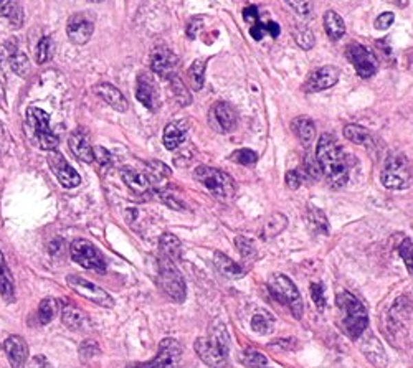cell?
Listing matches in <instances>:
<instances>
[{"label":"cell","instance_id":"1","mask_svg":"<svg viewBox=\"0 0 413 368\" xmlns=\"http://www.w3.org/2000/svg\"><path fill=\"white\" fill-rule=\"evenodd\" d=\"M316 159L319 169L331 187L339 189L346 185L349 180V162L336 139L329 134H322L317 142Z\"/></svg>","mask_w":413,"mask_h":368},{"label":"cell","instance_id":"2","mask_svg":"<svg viewBox=\"0 0 413 368\" xmlns=\"http://www.w3.org/2000/svg\"><path fill=\"white\" fill-rule=\"evenodd\" d=\"M228 350H230V335L227 327L220 319H215L210 324L207 337L195 341V352L202 362L208 367L225 368L228 365Z\"/></svg>","mask_w":413,"mask_h":368},{"label":"cell","instance_id":"3","mask_svg":"<svg viewBox=\"0 0 413 368\" xmlns=\"http://www.w3.org/2000/svg\"><path fill=\"white\" fill-rule=\"evenodd\" d=\"M25 133L43 150H56L60 139L50 129V116L40 108H28L25 114Z\"/></svg>","mask_w":413,"mask_h":368},{"label":"cell","instance_id":"4","mask_svg":"<svg viewBox=\"0 0 413 368\" xmlns=\"http://www.w3.org/2000/svg\"><path fill=\"white\" fill-rule=\"evenodd\" d=\"M337 306L341 309V312L344 314V330L353 341H357L361 335L367 330L369 325V316L367 310L361 304V301H357V297H354L353 294L342 291L337 294Z\"/></svg>","mask_w":413,"mask_h":368},{"label":"cell","instance_id":"5","mask_svg":"<svg viewBox=\"0 0 413 368\" xmlns=\"http://www.w3.org/2000/svg\"><path fill=\"white\" fill-rule=\"evenodd\" d=\"M380 180H382V185L388 190L407 189L412 182V170L407 157L399 152L388 155Z\"/></svg>","mask_w":413,"mask_h":368},{"label":"cell","instance_id":"6","mask_svg":"<svg viewBox=\"0 0 413 368\" xmlns=\"http://www.w3.org/2000/svg\"><path fill=\"white\" fill-rule=\"evenodd\" d=\"M194 179L219 198H232L235 195V182L228 174L208 165H199L194 170Z\"/></svg>","mask_w":413,"mask_h":368},{"label":"cell","instance_id":"7","mask_svg":"<svg viewBox=\"0 0 413 368\" xmlns=\"http://www.w3.org/2000/svg\"><path fill=\"white\" fill-rule=\"evenodd\" d=\"M159 286L170 299L175 302L186 301V281H183L181 271L177 269L174 261L167 260V257L159 256Z\"/></svg>","mask_w":413,"mask_h":368},{"label":"cell","instance_id":"8","mask_svg":"<svg viewBox=\"0 0 413 368\" xmlns=\"http://www.w3.org/2000/svg\"><path fill=\"white\" fill-rule=\"evenodd\" d=\"M268 289L278 302L288 306L294 316L301 317L302 301L300 291H298V288L288 276H284V274H271L268 279Z\"/></svg>","mask_w":413,"mask_h":368},{"label":"cell","instance_id":"9","mask_svg":"<svg viewBox=\"0 0 413 368\" xmlns=\"http://www.w3.org/2000/svg\"><path fill=\"white\" fill-rule=\"evenodd\" d=\"M69 255L71 260L75 261L85 269H91V271L104 273L106 271V261L103 255L98 251V248L88 240L76 238L69 246Z\"/></svg>","mask_w":413,"mask_h":368},{"label":"cell","instance_id":"10","mask_svg":"<svg viewBox=\"0 0 413 368\" xmlns=\"http://www.w3.org/2000/svg\"><path fill=\"white\" fill-rule=\"evenodd\" d=\"M182 357V345L175 338H164L157 355L150 362L131 363L126 368H175Z\"/></svg>","mask_w":413,"mask_h":368},{"label":"cell","instance_id":"11","mask_svg":"<svg viewBox=\"0 0 413 368\" xmlns=\"http://www.w3.org/2000/svg\"><path fill=\"white\" fill-rule=\"evenodd\" d=\"M67 283L76 294H80L85 299L95 302V304L101 306V308H113L114 306V299L103 288L91 283V281L85 279V277L69 274V276H67Z\"/></svg>","mask_w":413,"mask_h":368},{"label":"cell","instance_id":"12","mask_svg":"<svg viewBox=\"0 0 413 368\" xmlns=\"http://www.w3.org/2000/svg\"><path fill=\"white\" fill-rule=\"evenodd\" d=\"M346 55H347V60L353 63L357 75L364 78V80H369L370 76H374L375 73H377V68H379L377 56H375L369 48L364 47V45H359V43L349 45Z\"/></svg>","mask_w":413,"mask_h":368},{"label":"cell","instance_id":"13","mask_svg":"<svg viewBox=\"0 0 413 368\" xmlns=\"http://www.w3.org/2000/svg\"><path fill=\"white\" fill-rule=\"evenodd\" d=\"M339 76H341V71H339L337 67H334V65H324V67L314 69V71L311 73L304 86H302V89H304L306 93L326 91V89L333 88V86L337 83Z\"/></svg>","mask_w":413,"mask_h":368},{"label":"cell","instance_id":"14","mask_svg":"<svg viewBox=\"0 0 413 368\" xmlns=\"http://www.w3.org/2000/svg\"><path fill=\"white\" fill-rule=\"evenodd\" d=\"M93 32H95V22L89 17L87 12L81 14H73L68 19L67 35L75 45H85L91 40Z\"/></svg>","mask_w":413,"mask_h":368},{"label":"cell","instance_id":"15","mask_svg":"<svg viewBox=\"0 0 413 368\" xmlns=\"http://www.w3.org/2000/svg\"><path fill=\"white\" fill-rule=\"evenodd\" d=\"M48 165H50L53 174L56 175V179L60 180V183L65 189H75V187L81 183L80 174H78V172L67 162V159L60 152H56V150H52L50 155H48Z\"/></svg>","mask_w":413,"mask_h":368},{"label":"cell","instance_id":"16","mask_svg":"<svg viewBox=\"0 0 413 368\" xmlns=\"http://www.w3.org/2000/svg\"><path fill=\"white\" fill-rule=\"evenodd\" d=\"M179 67V58L177 55L172 50L166 47H159L155 48L150 55V68L162 80H170V78L175 76V71H177Z\"/></svg>","mask_w":413,"mask_h":368},{"label":"cell","instance_id":"17","mask_svg":"<svg viewBox=\"0 0 413 368\" xmlns=\"http://www.w3.org/2000/svg\"><path fill=\"white\" fill-rule=\"evenodd\" d=\"M208 117H210L212 128L216 129L219 133H222V134L233 133V130L236 129V124H238V116H236V111L228 103H223V101H220V103H215L214 106H212Z\"/></svg>","mask_w":413,"mask_h":368},{"label":"cell","instance_id":"18","mask_svg":"<svg viewBox=\"0 0 413 368\" xmlns=\"http://www.w3.org/2000/svg\"><path fill=\"white\" fill-rule=\"evenodd\" d=\"M0 67L10 68L15 75L27 78L30 73V61H28L25 53L12 48L10 43H5L0 47Z\"/></svg>","mask_w":413,"mask_h":368},{"label":"cell","instance_id":"19","mask_svg":"<svg viewBox=\"0 0 413 368\" xmlns=\"http://www.w3.org/2000/svg\"><path fill=\"white\" fill-rule=\"evenodd\" d=\"M359 338H361V341H359V347H361V352L366 355L367 360H369L370 363H374L377 368H386L388 363L387 354L379 338L375 337L374 334L369 332H364Z\"/></svg>","mask_w":413,"mask_h":368},{"label":"cell","instance_id":"20","mask_svg":"<svg viewBox=\"0 0 413 368\" xmlns=\"http://www.w3.org/2000/svg\"><path fill=\"white\" fill-rule=\"evenodd\" d=\"M3 350H5L7 358L12 368H23L27 363L28 357V345L20 335H10L5 342H3Z\"/></svg>","mask_w":413,"mask_h":368},{"label":"cell","instance_id":"21","mask_svg":"<svg viewBox=\"0 0 413 368\" xmlns=\"http://www.w3.org/2000/svg\"><path fill=\"white\" fill-rule=\"evenodd\" d=\"M68 144L71 152L75 154V157L80 159V161L91 163L95 161V155H93V146L89 142V137L87 136V133H83L81 129H75L68 137Z\"/></svg>","mask_w":413,"mask_h":368},{"label":"cell","instance_id":"22","mask_svg":"<svg viewBox=\"0 0 413 368\" xmlns=\"http://www.w3.org/2000/svg\"><path fill=\"white\" fill-rule=\"evenodd\" d=\"M121 179H122V182L126 183V187H128L133 194L139 195V197L149 195L150 190H153V185H150L147 175L142 174V172L131 169V167H124V169H121Z\"/></svg>","mask_w":413,"mask_h":368},{"label":"cell","instance_id":"23","mask_svg":"<svg viewBox=\"0 0 413 368\" xmlns=\"http://www.w3.org/2000/svg\"><path fill=\"white\" fill-rule=\"evenodd\" d=\"M136 97L139 103H142L147 109L155 111L159 106V96L155 91V86L150 80V76H147L142 73L137 78V86H136Z\"/></svg>","mask_w":413,"mask_h":368},{"label":"cell","instance_id":"24","mask_svg":"<svg viewBox=\"0 0 413 368\" xmlns=\"http://www.w3.org/2000/svg\"><path fill=\"white\" fill-rule=\"evenodd\" d=\"M95 93L101 97V100L106 101V103L111 106L113 109H116V111H120V113L128 111V108H129L128 100H126L124 95H122L116 86H113L109 83H100V84H96Z\"/></svg>","mask_w":413,"mask_h":368},{"label":"cell","instance_id":"25","mask_svg":"<svg viewBox=\"0 0 413 368\" xmlns=\"http://www.w3.org/2000/svg\"><path fill=\"white\" fill-rule=\"evenodd\" d=\"M214 263H215V268L220 271V274L225 277H228V279H241V277L247 274L245 268H241V266L238 263H235L232 257H228L227 255H223V253L220 251H216L214 255Z\"/></svg>","mask_w":413,"mask_h":368},{"label":"cell","instance_id":"26","mask_svg":"<svg viewBox=\"0 0 413 368\" xmlns=\"http://www.w3.org/2000/svg\"><path fill=\"white\" fill-rule=\"evenodd\" d=\"M170 172L169 167L166 165V163L157 162V161H150L147 162V179H149L150 185H153V190L161 192L164 185V182H166L167 179L170 177Z\"/></svg>","mask_w":413,"mask_h":368},{"label":"cell","instance_id":"27","mask_svg":"<svg viewBox=\"0 0 413 368\" xmlns=\"http://www.w3.org/2000/svg\"><path fill=\"white\" fill-rule=\"evenodd\" d=\"M322 22H324L326 35L329 36L333 42H337V40H341L342 36H344L346 23L337 12L327 10L324 14V19H322Z\"/></svg>","mask_w":413,"mask_h":368},{"label":"cell","instance_id":"28","mask_svg":"<svg viewBox=\"0 0 413 368\" xmlns=\"http://www.w3.org/2000/svg\"><path fill=\"white\" fill-rule=\"evenodd\" d=\"M291 129L302 144H309L314 137H316V126L311 117L308 116H298L291 122Z\"/></svg>","mask_w":413,"mask_h":368},{"label":"cell","instance_id":"29","mask_svg":"<svg viewBox=\"0 0 413 368\" xmlns=\"http://www.w3.org/2000/svg\"><path fill=\"white\" fill-rule=\"evenodd\" d=\"M0 296L7 302H12L15 299L14 277H12V273L5 263V257H3L2 251H0Z\"/></svg>","mask_w":413,"mask_h":368},{"label":"cell","instance_id":"30","mask_svg":"<svg viewBox=\"0 0 413 368\" xmlns=\"http://www.w3.org/2000/svg\"><path fill=\"white\" fill-rule=\"evenodd\" d=\"M186 141V129H183L182 122H170L164 129L162 142L166 146V149L175 150L177 147H181Z\"/></svg>","mask_w":413,"mask_h":368},{"label":"cell","instance_id":"31","mask_svg":"<svg viewBox=\"0 0 413 368\" xmlns=\"http://www.w3.org/2000/svg\"><path fill=\"white\" fill-rule=\"evenodd\" d=\"M159 249H161V256L174 261V263L181 260L182 244L177 236L172 235V233H164L161 240H159Z\"/></svg>","mask_w":413,"mask_h":368},{"label":"cell","instance_id":"32","mask_svg":"<svg viewBox=\"0 0 413 368\" xmlns=\"http://www.w3.org/2000/svg\"><path fill=\"white\" fill-rule=\"evenodd\" d=\"M61 322L71 330H80L83 329V325L87 324V314L83 312L80 308L73 304L63 306L61 309Z\"/></svg>","mask_w":413,"mask_h":368},{"label":"cell","instance_id":"33","mask_svg":"<svg viewBox=\"0 0 413 368\" xmlns=\"http://www.w3.org/2000/svg\"><path fill=\"white\" fill-rule=\"evenodd\" d=\"M306 218H308L309 228L314 233H317V235H327L329 233V222H327V216L322 210L309 205L308 211H306Z\"/></svg>","mask_w":413,"mask_h":368},{"label":"cell","instance_id":"34","mask_svg":"<svg viewBox=\"0 0 413 368\" xmlns=\"http://www.w3.org/2000/svg\"><path fill=\"white\" fill-rule=\"evenodd\" d=\"M344 136L346 139H349L350 142L359 146H369L372 142V136L369 130L359 124H347L344 128Z\"/></svg>","mask_w":413,"mask_h":368},{"label":"cell","instance_id":"35","mask_svg":"<svg viewBox=\"0 0 413 368\" xmlns=\"http://www.w3.org/2000/svg\"><path fill=\"white\" fill-rule=\"evenodd\" d=\"M286 225H288V218L283 214H273L265 223L263 236L265 238H275L284 230Z\"/></svg>","mask_w":413,"mask_h":368},{"label":"cell","instance_id":"36","mask_svg":"<svg viewBox=\"0 0 413 368\" xmlns=\"http://www.w3.org/2000/svg\"><path fill=\"white\" fill-rule=\"evenodd\" d=\"M205 69H207V60H195L194 63H192V67L189 68V81L195 91H199V89L203 88V83H205Z\"/></svg>","mask_w":413,"mask_h":368},{"label":"cell","instance_id":"37","mask_svg":"<svg viewBox=\"0 0 413 368\" xmlns=\"http://www.w3.org/2000/svg\"><path fill=\"white\" fill-rule=\"evenodd\" d=\"M58 310H60L58 299H53V297H47V299H43L38 306L40 324H48V322H52L53 319H55L56 314H58Z\"/></svg>","mask_w":413,"mask_h":368},{"label":"cell","instance_id":"38","mask_svg":"<svg viewBox=\"0 0 413 368\" xmlns=\"http://www.w3.org/2000/svg\"><path fill=\"white\" fill-rule=\"evenodd\" d=\"M170 89H172V95L181 106H190L192 103V95L187 89V86L177 75L170 78Z\"/></svg>","mask_w":413,"mask_h":368},{"label":"cell","instance_id":"39","mask_svg":"<svg viewBox=\"0 0 413 368\" xmlns=\"http://www.w3.org/2000/svg\"><path fill=\"white\" fill-rule=\"evenodd\" d=\"M293 36H294V42L298 43V47H301L302 50H311V48L314 47V43H316V38H314V34L309 30L308 27L304 25H296L293 30Z\"/></svg>","mask_w":413,"mask_h":368},{"label":"cell","instance_id":"40","mask_svg":"<svg viewBox=\"0 0 413 368\" xmlns=\"http://www.w3.org/2000/svg\"><path fill=\"white\" fill-rule=\"evenodd\" d=\"M52 55H53L52 38L50 36H43V38H40L38 47H36V63L38 65L47 63V61L52 58Z\"/></svg>","mask_w":413,"mask_h":368},{"label":"cell","instance_id":"41","mask_svg":"<svg viewBox=\"0 0 413 368\" xmlns=\"http://www.w3.org/2000/svg\"><path fill=\"white\" fill-rule=\"evenodd\" d=\"M230 159L233 162L241 163V165H255V163L258 162V155H256L250 149L235 150V152L230 155Z\"/></svg>","mask_w":413,"mask_h":368},{"label":"cell","instance_id":"42","mask_svg":"<svg viewBox=\"0 0 413 368\" xmlns=\"http://www.w3.org/2000/svg\"><path fill=\"white\" fill-rule=\"evenodd\" d=\"M243 363L248 368H261V367H267L268 360L263 354H260V352L247 350L243 354Z\"/></svg>","mask_w":413,"mask_h":368},{"label":"cell","instance_id":"43","mask_svg":"<svg viewBox=\"0 0 413 368\" xmlns=\"http://www.w3.org/2000/svg\"><path fill=\"white\" fill-rule=\"evenodd\" d=\"M284 2L301 17H311V14H313V0H284Z\"/></svg>","mask_w":413,"mask_h":368},{"label":"cell","instance_id":"44","mask_svg":"<svg viewBox=\"0 0 413 368\" xmlns=\"http://www.w3.org/2000/svg\"><path fill=\"white\" fill-rule=\"evenodd\" d=\"M271 325H273V319L269 316L256 314V316H253V319H252V329L255 330L256 334L271 332Z\"/></svg>","mask_w":413,"mask_h":368},{"label":"cell","instance_id":"45","mask_svg":"<svg viewBox=\"0 0 413 368\" xmlns=\"http://www.w3.org/2000/svg\"><path fill=\"white\" fill-rule=\"evenodd\" d=\"M399 253L400 256H402L405 266H407L408 273H410L413 277V241L403 240V243L400 244L399 248Z\"/></svg>","mask_w":413,"mask_h":368},{"label":"cell","instance_id":"46","mask_svg":"<svg viewBox=\"0 0 413 368\" xmlns=\"http://www.w3.org/2000/svg\"><path fill=\"white\" fill-rule=\"evenodd\" d=\"M159 197H161V200H162L164 203H166L167 207L172 208V210H177V211L186 210V203L181 202V198L175 197V195L172 194V192L161 190V192H159Z\"/></svg>","mask_w":413,"mask_h":368},{"label":"cell","instance_id":"47","mask_svg":"<svg viewBox=\"0 0 413 368\" xmlns=\"http://www.w3.org/2000/svg\"><path fill=\"white\" fill-rule=\"evenodd\" d=\"M311 296H313L314 304L319 310H324L326 308V296L322 284H311Z\"/></svg>","mask_w":413,"mask_h":368},{"label":"cell","instance_id":"48","mask_svg":"<svg viewBox=\"0 0 413 368\" xmlns=\"http://www.w3.org/2000/svg\"><path fill=\"white\" fill-rule=\"evenodd\" d=\"M235 244H236V248L240 249L241 256H243V257H253V256H255V246H253L252 241L245 238V236H236Z\"/></svg>","mask_w":413,"mask_h":368},{"label":"cell","instance_id":"49","mask_svg":"<svg viewBox=\"0 0 413 368\" xmlns=\"http://www.w3.org/2000/svg\"><path fill=\"white\" fill-rule=\"evenodd\" d=\"M306 174H302L300 170H289L288 174H286V185L289 187V189H298V187L301 185L302 182H304Z\"/></svg>","mask_w":413,"mask_h":368},{"label":"cell","instance_id":"50","mask_svg":"<svg viewBox=\"0 0 413 368\" xmlns=\"http://www.w3.org/2000/svg\"><path fill=\"white\" fill-rule=\"evenodd\" d=\"M93 155H95V161L100 163V165H103V167L111 165V154H109L104 147H101V146L93 147Z\"/></svg>","mask_w":413,"mask_h":368},{"label":"cell","instance_id":"51","mask_svg":"<svg viewBox=\"0 0 413 368\" xmlns=\"http://www.w3.org/2000/svg\"><path fill=\"white\" fill-rule=\"evenodd\" d=\"M202 23H203L202 17H194L189 20V23H187V27H186V34H187V36H189V40L197 38L200 28H202Z\"/></svg>","mask_w":413,"mask_h":368},{"label":"cell","instance_id":"52","mask_svg":"<svg viewBox=\"0 0 413 368\" xmlns=\"http://www.w3.org/2000/svg\"><path fill=\"white\" fill-rule=\"evenodd\" d=\"M395 22V15L392 14V12H386V14L379 15L377 19H375V28L377 30H387L388 27H392V23Z\"/></svg>","mask_w":413,"mask_h":368},{"label":"cell","instance_id":"53","mask_svg":"<svg viewBox=\"0 0 413 368\" xmlns=\"http://www.w3.org/2000/svg\"><path fill=\"white\" fill-rule=\"evenodd\" d=\"M9 20L10 23L14 25L15 28H20L22 27V22H23V12H22V7L19 5L17 2L14 3V7H12L10 14H9Z\"/></svg>","mask_w":413,"mask_h":368},{"label":"cell","instance_id":"54","mask_svg":"<svg viewBox=\"0 0 413 368\" xmlns=\"http://www.w3.org/2000/svg\"><path fill=\"white\" fill-rule=\"evenodd\" d=\"M80 354L83 355V358H89V357H93V355H98V354H100L98 343L93 342V341L83 342V343H81V347H80Z\"/></svg>","mask_w":413,"mask_h":368},{"label":"cell","instance_id":"55","mask_svg":"<svg viewBox=\"0 0 413 368\" xmlns=\"http://www.w3.org/2000/svg\"><path fill=\"white\" fill-rule=\"evenodd\" d=\"M243 19H245V22L248 23V25H255L256 22H260L258 9H256L255 5L247 7V9L243 10Z\"/></svg>","mask_w":413,"mask_h":368},{"label":"cell","instance_id":"56","mask_svg":"<svg viewBox=\"0 0 413 368\" xmlns=\"http://www.w3.org/2000/svg\"><path fill=\"white\" fill-rule=\"evenodd\" d=\"M293 343H296V341H291V338H281V341H276V342H271V349H294Z\"/></svg>","mask_w":413,"mask_h":368},{"label":"cell","instance_id":"57","mask_svg":"<svg viewBox=\"0 0 413 368\" xmlns=\"http://www.w3.org/2000/svg\"><path fill=\"white\" fill-rule=\"evenodd\" d=\"M14 3V0H0V17H9Z\"/></svg>","mask_w":413,"mask_h":368},{"label":"cell","instance_id":"58","mask_svg":"<svg viewBox=\"0 0 413 368\" xmlns=\"http://www.w3.org/2000/svg\"><path fill=\"white\" fill-rule=\"evenodd\" d=\"M267 34L271 35L273 38H278V36H280V34H281V28L276 22H268L267 23Z\"/></svg>","mask_w":413,"mask_h":368},{"label":"cell","instance_id":"59","mask_svg":"<svg viewBox=\"0 0 413 368\" xmlns=\"http://www.w3.org/2000/svg\"><path fill=\"white\" fill-rule=\"evenodd\" d=\"M395 3H397V5H399V7H402V9H403V7H407L408 0H395Z\"/></svg>","mask_w":413,"mask_h":368},{"label":"cell","instance_id":"60","mask_svg":"<svg viewBox=\"0 0 413 368\" xmlns=\"http://www.w3.org/2000/svg\"><path fill=\"white\" fill-rule=\"evenodd\" d=\"M0 101H2V104L5 106V97H3V89H2V86H0Z\"/></svg>","mask_w":413,"mask_h":368},{"label":"cell","instance_id":"61","mask_svg":"<svg viewBox=\"0 0 413 368\" xmlns=\"http://www.w3.org/2000/svg\"><path fill=\"white\" fill-rule=\"evenodd\" d=\"M88 2H101V0H88Z\"/></svg>","mask_w":413,"mask_h":368},{"label":"cell","instance_id":"62","mask_svg":"<svg viewBox=\"0 0 413 368\" xmlns=\"http://www.w3.org/2000/svg\"><path fill=\"white\" fill-rule=\"evenodd\" d=\"M261 368H265V367H261Z\"/></svg>","mask_w":413,"mask_h":368}]
</instances>
